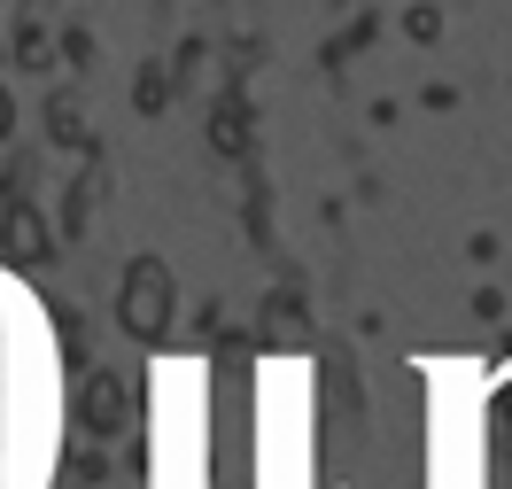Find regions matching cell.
<instances>
[{
    "instance_id": "1",
    "label": "cell",
    "mask_w": 512,
    "mask_h": 489,
    "mask_svg": "<svg viewBox=\"0 0 512 489\" xmlns=\"http://www.w3.org/2000/svg\"><path fill=\"white\" fill-rule=\"evenodd\" d=\"M63 458V342L16 272H0V489H47Z\"/></svg>"
},
{
    "instance_id": "2",
    "label": "cell",
    "mask_w": 512,
    "mask_h": 489,
    "mask_svg": "<svg viewBox=\"0 0 512 489\" xmlns=\"http://www.w3.org/2000/svg\"><path fill=\"white\" fill-rule=\"evenodd\" d=\"M427 489H512V358H419Z\"/></svg>"
}]
</instances>
